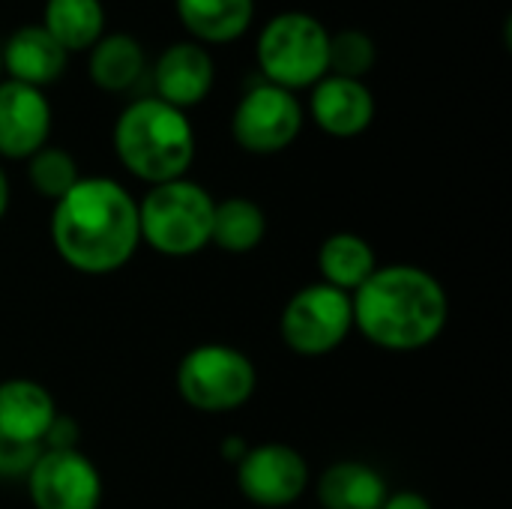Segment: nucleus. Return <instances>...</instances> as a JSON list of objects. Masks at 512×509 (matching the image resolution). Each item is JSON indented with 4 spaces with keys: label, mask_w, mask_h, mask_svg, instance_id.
<instances>
[{
    "label": "nucleus",
    "mask_w": 512,
    "mask_h": 509,
    "mask_svg": "<svg viewBox=\"0 0 512 509\" xmlns=\"http://www.w3.org/2000/svg\"><path fill=\"white\" fill-rule=\"evenodd\" d=\"M177 18L198 45L237 42L255 18V0H174Z\"/></svg>",
    "instance_id": "17"
},
{
    "label": "nucleus",
    "mask_w": 512,
    "mask_h": 509,
    "mask_svg": "<svg viewBox=\"0 0 512 509\" xmlns=\"http://www.w3.org/2000/svg\"><path fill=\"white\" fill-rule=\"evenodd\" d=\"M306 123V111L297 93L282 90L270 81L249 87L231 114V138L240 150L255 156H273L288 150Z\"/></svg>",
    "instance_id": "8"
},
{
    "label": "nucleus",
    "mask_w": 512,
    "mask_h": 509,
    "mask_svg": "<svg viewBox=\"0 0 512 509\" xmlns=\"http://www.w3.org/2000/svg\"><path fill=\"white\" fill-rule=\"evenodd\" d=\"M180 399L201 414H231L258 390V372L249 354L225 342H204L183 354L174 372Z\"/></svg>",
    "instance_id": "6"
},
{
    "label": "nucleus",
    "mask_w": 512,
    "mask_h": 509,
    "mask_svg": "<svg viewBox=\"0 0 512 509\" xmlns=\"http://www.w3.org/2000/svg\"><path fill=\"white\" fill-rule=\"evenodd\" d=\"M264 237H267V216L252 198L231 195L225 201H216L210 246L228 255H249L264 243Z\"/></svg>",
    "instance_id": "21"
},
{
    "label": "nucleus",
    "mask_w": 512,
    "mask_h": 509,
    "mask_svg": "<svg viewBox=\"0 0 512 509\" xmlns=\"http://www.w3.org/2000/svg\"><path fill=\"white\" fill-rule=\"evenodd\" d=\"M354 330L393 354L423 351L441 339L450 321L444 282L417 264H387L351 294Z\"/></svg>",
    "instance_id": "2"
},
{
    "label": "nucleus",
    "mask_w": 512,
    "mask_h": 509,
    "mask_svg": "<svg viewBox=\"0 0 512 509\" xmlns=\"http://www.w3.org/2000/svg\"><path fill=\"white\" fill-rule=\"evenodd\" d=\"M9 177H6V171H3V165H0V219L6 216V210H9Z\"/></svg>",
    "instance_id": "28"
},
{
    "label": "nucleus",
    "mask_w": 512,
    "mask_h": 509,
    "mask_svg": "<svg viewBox=\"0 0 512 509\" xmlns=\"http://www.w3.org/2000/svg\"><path fill=\"white\" fill-rule=\"evenodd\" d=\"M246 450H249V444H246L240 435H231V438H225V441H222V447H219L222 459H225V462H231V465H237V462L246 456Z\"/></svg>",
    "instance_id": "27"
},
{
    "label": "nucleus",
    "mask_w": 512,
    "mask_h": 509,
    "mask_svg": "<svg viewBox=\"0 0 512 509\" xmlns=\"http://www.w3.org/2000/svg\"><path fill=\"white\" fill-rule=\"evenodd\" d=\"M42 27L66 51H90L105 36L102 0H45Z\"/></svg>",
    "instance_id": "20"
},
{
    "label": "nucleus",
    "mask_w": 512,
    "mask_h": 509,
    "mask_svg": "<svg viewBox=\"0 0 512 509\" xmlns=\"http://www.w3.org/2000/svg\"><path fill=\"white\" fill-rule=\"evenodd\" d=\"M240 495L261 509H288L312 483L309 462L288 444H255L234 465Z\"/></svg>",
    "instance_id": "9"
},
{
    "label": "nucleus",
    "mask_w": 512,
    "mask_h": 509,
    "mask_svg": "<svg viewBox=\"0 0 512 509\" xmlns=\"http://www.w3.org/2000/svg\"><path fill=\"white\" fill-rule=\"evenodd\" d=\"M378 60L375 39L360 30V27H345L339 33H330L327 45V75H342V78H357L363 81Z\"/></svg>",
    "instance_id": "23"
},
{
    "label": "nucleus",
    "mask_w": 512,
    "mask_h": 509,
    "mask_svg": "<svg viewBox=\"0 0 512 509\" xmlns=\"http://www.w3.org/2000/svg\"><path fill=\"white\" fill-rule=\"evenodd\" d=\"M144 66H147L144 45L132 33H105L90 48L87 75L105 93H126L141 81Z\"/></svg>",
    "instance_id": "18"
},
{
    "label": "nucleus",
    "mask_w": 512,
    "mask_h": 509,
    "mask_svg": "<svg viewBox=\"0 0 512 509\" xmlns=\"http://www.w3.org/2000/svg\"><path fill=\"white\" fill-rule=\"evenodd\" d=\"M84 174L78 171V162L69 150L45 144L27 159V183L45 198V201H60Z\"/></svg>",
    "instance_id": "22"
},
{
    "label": "nucleus",
    "mask_w": 512,
    "mask_h": 509,
    "mask_svg": "<svg viewBox=\"0 0 512 509\" xmlns=\"http://www.w3.org/2000/svg\"><path fill=\"white\" fill-rule=\"evenodd\" d=\"M354 333L351 294H342L324 282H312L291 294L279 315V336L288 351L300 357L333 354Z\"/></svg>",
    "instance_id": "7"
},
{
    "label": "nucleus",
    "mask_w": 512,
    "mask_h": 509,
    "mask_svg": "<svg viewBox=\"0 0 512 509\" xmlns=\"http://www.w3.org/2000/svg\"><path fill=\"white\" fill-rule=\"evenodd\" d=\"M213 207L216 198L189 177L150 186L138 201L141 243L165 258H192L210 246Z\"/></svg>",
    "instance_id": "4"
},
{
    "label": "nucleus",
    "mask_w": 512,
    "mask_h": 509,
    "mask_svg": "<svg viewBox=\"0 0 512 509\" xmlns=\"http://www.w3.org/2000/svg\"><path fill=\"white\" fill-rule=\"evenodd\" d=\"M57 402L33 378H9L0 381V435L24 444V447H39L57 420Z\"/></svg>",
    "instance_id": "15"
},
{
    "label": "nucleus",
    "mask_w": 512,
    "mask_h": 509,
    "mask_svg": "<svg viewBox=\"0 0 512 509\" xmlns=\"http://www.w3.org/2000/svg\"><path fill=\"white\" fill-rule=\"evenodd\" d=\"M309 117L330 138H357L375 120V96L366 81L324 75L309 87Z\"/></svg>",
    "instance_id": "12"
},
{
    "label": "nucleus",
    "mask_w": 512,
    "mask_h": 509,
    "mask_svg": "<svg viewBox=\"0 0 512 509\" xmlns=\"http://www.w3.org/2000/svg\"><path fill=\"white\" fill-rule=\"evenodd\" d=\"M111 144L120 165L150 186L186 177L198 150L186 111L156 96H141L117 114Z\"/></svg>",
    "instance_id": "3"
},
{
    "label": "nucleus",
    "mask_w": 512,
    "mask_h": 509,
    "mask_svg": "<svg viewBox=\"0 0 512 509\" xmlns=\"http://www.w3.org/2000/svg\"><path fill=\"white\" fill-rule=\"evenodd\" d=\"M27 495L33 509H99L102 474L87 453L78 450H39L27 471Z\"/></svg>",
    "instance_id": "10"
},
{
    "label": "nucleus",
    "mask_w": 512,
    "mask_h": 509,
    "mask_svg": "<svg viewBox=\"0 0 512 509\" xmlns=\"http://www.w3.org/2000/svg\"><path fill=\"white\" fill-rule=\"evenodd\" d=\"M381 509H435L432 501L420 492H411V489H402V492H390L384 507Z\"/></svg>",
    "instance_id": "26"
},
{
    "label": "nucleus",
    "mask_w": 512,
    "mask_h": 509,
    "mask_svg": "<svg viewBox=\"0 0 512 509\" xmlns=\"http://www.w3.org/2000/svg\"><path fill=\"white\" fill-rule=\"evenodd\" d=\"M78 423L66 414H57V420L51 423L45 441H42V450H78Z\"/></svg>",
    "instance_id": "25"
},
{
    "label": "nucleus",
    "mask_w": 512,
    "mask_h": 509,
    "mask_svg": "<svg viewBox=\"0 0 512 509\" xmlns=\"http://www.w3.org/2000/svg\"><path fill=\"white\" fill-rule=\"evenodd\" d=\"M54 123L45 90L18 81H0V159L27 162L48 144Z\"/></svg>",
    "instance_id": "11"
},
{
    "label": "nucleus",
    "mask_w": 512,
    "mask_h": 509,
    "mask_svg": "<svg viewBox=\"0 0 512 509\" xmlns=\"http://www.w3.org/2000/svg\"><path fill=\"white\" fill-rule=\"evenodd\" d=\"M48 237L57 258L81 276L123 270L138 246V201L111 177H81L51 207Z\"/></svg>",
    "instance_id": "1"
},
{
    "label": "nucleus",
    "mask_w": 512,
    "mask_h": 509,
    "mask_svg": "<svg viewBox=\"0 0 512 509\" xmlns=\"http://www.w3.org/2000/svg\"><path fill=\"white\" fill-rule=\"evenodd\" d=\"M324 509H381L390 489L378 468L360 459H339L315 483Z\"/></svg>",
    "instance_id": "16"
},
{
    "label": "nucleus",
    "mask_w": 512,
    "mask_h": 509,
    "mask_svg": "<svg viewBox=\"0 0 512 509\" xmlns=\"http://www.w3.org/2000/svg\"><path fill=\"white\" fill-rule=\"evenodd\" d=\"M3 78L45 90L57 78H63L69 66V54L48 36L42 24H24L0 42Z\"/></svg>",
    "instance_id": "14"
},
{
    "label": "nucleus",
    "mask_w": 512,
    "mask_h": 509,
    "mask_svg": "<svg viewBox=\"0 0 512 509\" xmlns=\"http://www.w3.org/2000/svg\"><path fill=\"white\" fill-rule=\"evenodd\" d=\"M378 267L375 249L366 237L351 231H336L318 246V273L324 285L354 294Z\"/></svg>",
    "instance_id": "19"
},
{
    "label": "nucleus",
    "mask_w": 512,
    "mask_h": 509,
    "mask_svg": "<svg viewBox=\"0 0 512 509\" xmlns=\"http://www.w3.org/2000/svg\"><path fill=\"white\" fill-rule=\"evenodd\" d=\"M327 45L330 30L315 15L288 9L264 24L255 42V60L264 81L297 93L327 75Z\"/></svg>",
    "instance_id": "5"
},
{
    "label": "nucleus",
    "mask_w": 512,
    "mask_h": 509,
    "mask_svg": "<svg viewBox=\"0 0 512 509\" xmlns=\"http://www.w3.org/2000/svg\"><path fill=\"white\" fill-rule=\"evenodd\" d=\"M0 81H3V63H0Z\"/></svg>",
    "instance_id": "29"
},
{
    "label": "nucleus",
    "mask_w": 512,
    "mask_h": 509,
    "mask_svg": "<svg viewBox=\"0 0 512 509\" xmlns=\"http://www.w3.org/2000/svg\"><path fill=\"white\" fill-rule=\"evenodd\" d=\"M39 456V447H24L0 435V477H27Z\"/></svg>",
    "instance_id": "24"
},
{
    "label": "nucleus",
    "mask_w": 512,
    "mask_h": 509,
    "mask_svg": "<svg viewBox=\"0 0 512 509\" xmlns=\"http://www.w3.org/2000/svg\"><path fill=\"white\" fill-rule=\"evenodd\" d=\"M216 81L213 57L204 45L186 39L168 45L153 63V90L156 99L186 111L201 105Z\"/></svg>",
    "instance_id": "13"
}]
</instances>
